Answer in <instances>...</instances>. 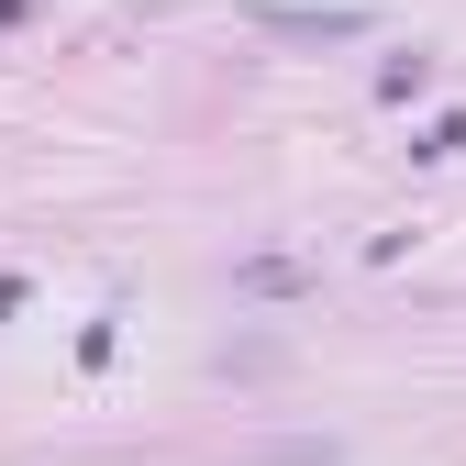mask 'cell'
<instances>
[{
    "label": "cell",
    "instance_id": "cell-1",
    "mask_svg": "<svg viewBox=\"0 0 466 466\" xmlns=\"http://www.w3.org/2000/svg\"><path fill=\"white\" fill-rule=\"evenodd\" d=\"M256 23H267V34H289V45H356V34H367V12H278V0H267Z\"/></svg>",
    "mask_w": 466,
    "mask_h": 466
}]
</instances>
